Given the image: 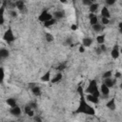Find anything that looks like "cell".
<instances>
[{
  "instance_id": "obj_10",
  "label": "cell",
  "mask_w": 122,
  "mask_h": 122,
  "mask_svg": "<svg viewBox=\"0 0 122 122\" xmlns=\"http://www.w3.org/2000/svg\"><path fill=\"white\" fill-rule=\"evenodd\" d=\"M89 19H90V24L92 26H94V25L98 24V18L94 13H90L89 14Z\"/></svg>"
},
{
  "instance_id": "obj_26",
  "label": "cell",
  "mask_w": 122,
  "mask_h": 122,
  "mask_svg": "<svg viewBox=\"0 0 122 122\" xmlns=\"http://www.w3.org/2000/svg\"><path fill=\"white\" fill-rule=\"evenodd\" d=\"M112 71H107L103 73V78L104 79H107V78H112Z\"/></svg>"
},
{
  "instance_id": "obj_46",
  "label": "cell",
  "mask_w": 122,
  "mask_h": 122,
  "mask_svg": "<svg viewBox=\"0 0 122 122\" xmlns=\"http://www.w3.org/2000/svg\"><path fill=\"white\" fill-rule=\"evenodd\" d=\"M10 122H13V121H10Z\"/></svg>"
},
{
  "instance_id": "obj_27",
  "label": "cell",
  "mask_w": 122,
  "mask_h": 122,
  "mask_svg": "<svg viewBox=\"0 0 122 122\" xmlns=\"http://www.w3.org/2000/svg\"><path fill=\"white\" fill-rule=\"evenodd\" d=\"M92 29H93V30H95V31H101L102 30H103V27H102V25L101 24H96V25H94V26H92Z\"/></svg>"
},
{
  "instance_id": "obj_40",
  "label": "cell",
  "mask_w": 122,
  "mask_h": 122,
  "mask_svg": "<svg viewBox=\"0 0 122 122\" xmlns=\"http://www.w3.org/2000/svg\"><path fill=\"white\" fill-rule=\"evenodd\" d=\"M66 44L71 46V45H72V44H71V38H67V40H66Z\"/></svg>"
},
{
  "instance_id": "obj_39",
  "label": "cell",
  "mask_w": 122,
  "mask_h": 122,
  "mask_svg": "<svg viewBox=\"0 0 122 122\" xmlns=\"http://www.w3.org/2000/svg\"><path fill=\"white\" fill-rule=\"evenodd\" d=\"M34 121L35 122H42V119L39 116H34Z\"/></svg>"
},
{
  "instance_id": "obj_29",
  "label": "cell",
  "mask_w": 122,
  "mask_h": 122,
  "mask_svg": "<svg viewBox=\"0 0 122 122\" xmlns=\"http://www.w3.org/2000/svg\"><path fill=\"white\" fill-rule=\"evenodd\" d=\"M92 3H93V2H92V1H90V0H83V1H82V4H83V5L89 6V7H90Z\"/></svg>"
},
{
  "instance_id": "obj_38",
  "label": "cell",
  "mask_w": 122,
  "mask_h": 122,
  "mask_svg": "<svg viewBox=\"0 0 122 122\" xmlns=\"http://www.w3.org/2000/svg\"><path fill=\"white\" fill-rule=\"evenodd\" d=\"M95 51H96V53H97V54L102 53V51H101V49H100V47H99V46H98V47L95 49Z\"/></svg>"
},
{
  "instance_id": "obj_30",
  "label": "cell",
  "mask_w": 122,
  "mask_h": 122,
  "mask_svg": "<svg viewBox=\"0 0 122 122\" xmlns=\"http://www.w3.org/2000/svg\"><path fill=\"white\" fill-rule=\"evenodd\" d=\"M101 22L103 25H108L110 23V19L108 18H104V17H101Z\"/></svg>"
},
{
  "instance_id": "obj_2",
  "label": "cell",
  "mask_w": 122,
  "mask_h": 122,
  "mask_svg": "<svg viewBox=\"0 0 122 122\" xmlns=\"http://www.w3.org/2000/svg\"><path fill=\"white\" fill-rule=\"evenodd\" d=\"M3 39H4V41H6L8 44H10V43H12V42L15 40V36H14L13 31H12V30H11L10 27H9L8 30L4 32V34H3Z\"/></svg>"
},
{
  "instance_id": "obj_15",
  "label": "cell",
  "mask_w": 122,
  "mask_h": 122,
  "mask_svg": "<svg viewBox=\"0 0 122 122\" xmlns=\"http://www.w3.org/2000/svg\"><path fill=\"white\" fill-rule=\"evenodd\" d=\"M92 44V39L90 37H84L82 40V45L86 48V47H90Z\"/></svg>"
},
{
  "instance_id": "obj_36",
  "label": "cell",
  "mask_w": 122,
  "mask_h": 122,
  "mask_svg": "<svg viewBox=\"0 0 122 122\" xmlns=\"http://www.w3.org/2000/svg\"><path fill=\"white\" fill-rule=\"evenodd\" d=\"M100 47V49H101V51H102V52H105L106 51H107V47L104 45V44H102V45H100L99 46Z\"/></svg>"
},
{
  "instance_id": "obj_21",
  "label": "cell",
  "mask_w": 122,
  "mask_h": 122,
  "mask_svg": "<svg viewBox=\"0 0 122 122\" xmlns=\"http://www.w3.org/2000/svg\"><path fill=\"white\" fill-rule=\"evenodd\" d=\"M9 55H10V51H9L7 49L2 48V49L0 50V57H1V58H7Z\"/></svg>"
},
{
  "instance_id": "obj_3",
  "label": "cell",
  "mask_w": 122,
  "mask_h": 122,
  "mask_svg": "<svg viewBox=\"0 0 122 122\" xmlns=\"http://www.w3.org/2000/svg\"><path fill=\"white\" fill-rule=\"evenodd\" d=\"M97 90H98L97 82H96V80L92 79V80H90L89 85H88V87H87L86 90H85V92L88 93V94H92V93H93L95 91H97Z\"/></svg>"
},
{
  "instance_id": "obj_25",
  "label": "cell",
  "mask_w": 122,
  "mask_h": 122,
  "mask_svg": "<svg viewBox=\"0 0 122 122\" xmlns=\"http://www.w3.org/2000/svg\"><path fill=\"white\" fill-rule=\"evenodd\" d=\"M45 39H46L47 42H52V41L54 40V37H53V35H52L51 33L46 32V33H45Z\"/></svg>"
},
{
  "instance_id": "obj_28",
  "label": "cell",
  "mask_w": 122,
  "mask_h": 122,
  "mask_svg": "<svg viewBox=\"0 0 122 122\" xmlns=\"http://www.w3.org/2000/svg\"><path fill=\"white\" fill-rule=\"evenodd\" d=\"M58 71H64L65 69H66V64L65 63H62V64H60L57 68H56Z\"/></svg>"
},
{
  "instance_id": "obj_20",
  "label": "cell",
  "mask_w": 122,
  "mask_h": 122,
  "mask_svg": "<svg viewBox=\"0 0 122 122\" xmlns=\"http://www.w3.org/2000/svg\"><path fill=\"white\" fill-rule=\"evenodd\" d=\"M14 7H16L19 10H23L25 9V3H24V1H21V0L16 1L14 3Z\"/></svg>"
},
{
  "instance_id": "obj_41",
  "label": "cell",
  "mask_w": 122,
  "mask_h": 122,
  "mask_svg": "<svg viewBox=\"0 0 122 122\" xmlns=\"http://www.w3.org/2000/svg\"><path fill=\"white\" fill-rule=\"evenodd\" d=\"M120 76H121V73L119 71H116L114 73V78H120Z\"/></svg>"
},
{
  "instance_id": "obj_6",
  "label": "cell",
  "mask_w": 122,
  "mask_h": 122,
  "mask_svg": "<svg viewBox=\"0 0 122 122\" xmlns=\"http://www.w3.org/2000/svg\"><path fill=\"white\" fill-rule=\"evenodd\" d=\"M10 112L12 115L18 117V116H20V114H21V109H20V107L15 106V107H12V108L10 109Z\"/></svg>"
},
{
  "instance_id": "obj_5",
  "label": "cell",
  "mask_w": 122,
  "mask_h": 122,
  "mask_svg": "<svg viewBox=\"0 0 122 122\" xmlns=\"http://www.w3.org/2000/svg\"><path fill=\"white\" fill-rule=\"evenodd\" d=\"M120 55V51H119V48H118V45H114V47L112 48V51H111V56L113 58V59H117Z\"/></svg>"
},
{
  "instance_id": "obj_44",
  "label": "cell",
  "mask_w": 122,
  "mask_h": 122,
  "mask_svg": "<svg viewBox=\"0 0 122 122\" xmlns=\"http://www.w3.org/2000/svg\"><path fill=\"white\" fill-rule=\"evenodd\" d=\"M86 122H92V121H86Z\"/></svg>"
},
{
  "instance_id": "obj_9",
  "label": "cell",
  "mask_w": 122,
  "mask_h": 122,
  "mask_svg": "<svg viewBox=\"0 0 122 122\" xmlns=\"http://www.w3.org/2000/svg\"><path fill=\"white\" fill-rule=\"evenodd\" d=\"M106 107H107L108 109H110L111 111H114V110L116 109V104H115V100H114V98L110 99V100L107 102Z\"/></svg>"
},
{
  "instance_id": "obj_17",
  "label": "cell",
  "mask_w": 122,
  "mask_h": 122,
  "mask_svg": "<svg viewBox=\"0 0 122 122\" xmlns=\"http://www.w3.org/2000/svg\"><path fill=\"white\" fill-rule=\"evenodd\" d=\"M104 84H105L107 87H109V88L111 89V88L113 87V85L115 84V80H113V79H112V78H107V79H104Z\"/></svg>"
},
{
  "instance_id": "obj_45",
  "label": "cell",
  "mask_w": 122,
  "mask_h": 122,
  "mask_svg": "<svg viewBox=\"0 0 122 122\" xmlns=\"http://www.w3.org/2000/svg\"><path fill=\"white\" fill-rule=\"evenodd\" d=\"M121 52H122V49H121Z\"/></svg>"
},
{
  "instance_id": "obj_7",
  "label": "cell",
  "mask_w": 122,
  "mask_h": 122,
  "mask_svg": "<svg viewBox=\"0 0 122 122\" xmlns=\"http://www.w3.org/2000/svg\"><path fill=\"white\" fill-rule=\"evenodd\" d=\"M86 100L91 102V103H92V104H98L99 103V98L95 97L92 94H87L86 95Z\"/></svg>"
},
{
  "instance_id": "obj_14",
  "label": "cell",
  "mask_w": 122,
  "mask_h": 122,
  "mask_svg": "<svg viewBox=\"0 0 122 122\" xmlns=\"http://www.w3.org/2000/svg\"><path fill=\"white\" fill-rule=\"evenodd\" d=\"M65 16V12L63 10H57V11H54L53 12V18L58 20V19H61Z\"/></svg>"
},
{
  "instance_id": "obj_33",
  "label": "cell",
  "mask_w": 122,
  "mask_h": 122,
  "mask_svg": "<svg viewBox=\"0 0 122 122\" xmlns=\"http://www.w3.org/2000/svg\"><path fill=\"white\" fill-rule=\"evenodd\" d=\"M78 51H79V52L84 53V51H85V47H84L83 45H80V46H79V48H78Z\"/></svg>"
},
{
  "instance_id": "obj_18",
  "label": "cell",
  "mask_w": 122,
  "mask_h": 122,
  "mask_svg": "<svg viewBox=\"0 0 122 122\" xmlns=\"http://www.w3.org/2000/svg\"><path fill=\"white\" fill-rule=\"evenodd\" d=\"M6 103L10 107V108H12V107H15V106H17V103H16V99L15 98H12V97H10V98H8L7 100H6Z\"/></svg>"
},
{
  "instance_id": "obj_37",
  "label": "cell",
  "mask_w": 122,
  "mask_h": 122,
  "mask_svg": "<svg viewBox=\"0 0 122 122\" xmlns=\"http://www.w3.org/2000/svg\"><path fill=\"white\" fill-rule=\"evenodd\" d=\"M78 29V26L76 25V24H72L71 26V30H76Z\"/></svg>"
},
{
  "instance_id": "obj_31",
  "label": "cell",
  "mask_w": 122,
  "mask_h": 122,
  "mask_svg": "<svg viewBox=\"0 0 122 122\" xmlns=\"http://www.w3.org/2000/svg\"><path fill=\"white\" fill-rule=\"evenodd\" d=\"M115 0H107L106 1V4L107 5H109V6H112V5H113V4H115Z\"/></svg>"
},
{
  "instance_id": "obj_8",
  "label": "cell",
  "mask_w": 122,
  "mask_h": 122,
  "mask_svg": "<svg viewBox=\"0 0 122 122\" xmlns=\"http://www.w3.org/2000/svg\"><path fill=\"white\" fill-rule=\"evenodd\" d=\"M100 92H101L104 96H108L109 93H110V88L107 87L104 83H102L101 86H100Z\"/></svg>"
},
{
  "instance_id": "obj_43",
  "label": "cell",
  "mask_w": 122,
  "mask_h": 122,
  "mask_svg": "<svg viewBox=\"0 0 122 122\" xmlns=\"http://www.w3.org/2000/svg\"><path fill=\"white\" fill-rule=\"evenodd\" d=\"M119 87H120V89H121V90H122V82H121V83H120V85H119Z\"/></svg>"
},
{
  "instance_id": "obj_12",
  "label": "cell",
  "mask_w": 122,
  "mask_h": 122,
  "mask_svg": "<svg viewBox=\"0 0 122 122\" xmlns=\"http://www.w3.org/2000/svg\"><path fill=\"white\" fill-rule=\"evenodd\" d=\"M41 81L42 82H49V81H51V71H46L42 76H41Z\"/></svg>"
},
{
  "instance_id": "obj_11",
  "label": "cell",
  "mask_w": 122,
  "mask_h": 122,
  "mask_svg": "<svg viewBox=\"0 0 122 122\" xmlns=\"http://www.w3.org/2000/svg\"><path fill=\"white\" fill-rule=\"evenodd\" d=\"M100 13H101V16L104 17V18L110 19V17H111V12H110V10H109V9L107 7H103Z\"/></svg>"
},
{
  "instance_id": "obj_32",
  "label": "cell",
  "mask_w": 122,
  "mask_h": 122,
  "mask_svg": "<svg viewBox=\"0 0 122 122\" xmlns=\"http://www.w3.org/2000/svg\"><path fill=\"white\" fill-rule=\"evenodd\" d=\"M100 93H101V92H99V89H98L97 91H95V92H94L92 93V95H94L95 97H97V98H99V97H100Z\"/></svg>"
},
{
  "instance_id": "obj_34",
  "label": "cell",
  "mask_w": 122,
  "mask_h": 122,
  "mask_svg": "<svg viewBox=\"0 0 122 122\" xmlns=\"http://www.w3.org/2000/svg\"><path fill=\"white\" fill-rule=\"evenodd\" d=\"M5 77V72H4V68H1V82H3Z\"/></svg>"
},
{
  "instance_id": "obj_22",
  "label": "cell",
  "mask_w": 122,
  "mask_h": 122,
  "mask_svg": "<svg viewBox=\"0 0 122 122\" xmlns=\"http://www.w3.org/2000/svg\"><path fill=\"white\" fill-rule=\"evenodd\" d=\"M97 9H98V4H97V3H92V4L89 7V10H90L91 13L95 12V11L97 10Z\"/></svg>"
},
{
  "instance_id": "obj_42",
  "label": "cell",
  "mask_w": 122,
  "mask_h": 122,
  "mask_svg": "<svg viewBox=\"0 0 122 122\" xmlns=\"http://www.w3.org/2000/svg\"><path fill=\"white\" fill-rule=\"evenodd\" d=\"M118 30H119V32L122 33V22H119V24H118Z\"/></svg>"
},
{
  "instance_id": "obj_13",
  "label": "cell",
  "mask_w": 122,
  "mask_h": 122,
  "mask_svg": "<svg viewBox=\"0 0 122 122\" xmlns=\"http://www.w3.org/2000/svg\"><path fill=\"white\" fill-rule=\"evenodd\" d=\"M24 112H26V114H27L28 116H33V114H34L33 109L30 107V104H29V105H27V106L24 108Z\"/></svg>"
},
{
  "instance_id": "obj_1",
  "label": "cell",
  "mask_w": 122,
  "mask_h": 122,
  "mask_svg": "<svg viewBox=\"0 0 122 122\" xmlns=\"http://www.w3.org/2000/svg\"><path fill=\"white\" fill-rule=\"evenodd\" d=\"M77 92L80 95V100H79V105H78L77 109L74 111V113H84V114H88V115H94L95 110L93 109V107L90 106L87 103L86 97L84 96V90L81 86H79L77 88Z\"/></svg>"
},
{
  "instance_id": "obj_24",
  "label": "cell",
  "mask_w": 122,
  "mask_h": 122,
  "mask_svg": "<svg viewBox=\"0 0 122 122\" xmlns=\"http://www.w3.org/2000/svg\"><path fill=\"white\" fill-rule=\"evenodd\" d=\"M96 42H97L99 45L104 44V42H105V35H104V34L97 35V36H96Z\"/></svg>"
},
{
  "instance_id": "obj_19",
  "label": "cell",
  "mask_w": 122,
  "mask_h": 122,
  "mask_svg": "<svg viewBox=\"0 0 122 122\" xmlns=\"http://www.w3.org/2000/svg\"><path fill=\"white\" fill-rule=\"evenodd\" d=\"M61 80H62V73L61 72H58V73L55 74V76H53V78H51V82L52 84H54V83H57V82H59Z\"/></svg>"
},
{
  "instance_id": "obj_16",
  "label": "cell",
  "mask_w": 122,
  "mask_h": 122,
  "mask_svg": "<svg viewBox=\"0 0 122 122\" xmlns=\"http://www.w3.org/2000/svg\"><path fill=\"white\" fill-rule=\"evenodd\" d=\"M30 90H31V92H32L35 96H40V95H41V89H40V87H38L37 85H35L34 87H32Z\"/></svg>"
},
{
  "instance_id": "obj_23",
  "label": "cell",
  "mask_w": 122,
  "mask_h": 122,
  "mask_svg": "<svg viewBox=\"0 0 122 122\" xmlns=\"http://www.w3.org/2000/svg\"><path fill=\"white\" fill-rule=\"evenodd\" d=\"M56 21H57L56 19L52 18V19H51V20H49V21H47V22L43 23V25H44V27H46V28H49V27H51V26L54 25V24L56 23Z\"/></svg>"
},
{
  "instance_id": "obj_4",
  "label": "cell",
  "mask_w": 122,
  "mask_h": 122,
  "mask_svg": "<svg viewBox=\"0 0 122 122\" xmlns=\"http://www.w3.org/2000/svg\"><path fill=\"white\" fill-rule=\"evenodd\" d=\"M51 19H52V14H51L48 11V10H44L41 12V14L38 16V20L40 22H43V23H45V22H47V21H49Z\"/></svg>"
},
{
  "instance_id": "obj_35",
  "label": "cell",
  "mask_w": 122,
  "mask_h": 122,
  "mask_svg": "<svg viewBox=\"0 0 122 122\" xmlns=\"http://www.w3.org/2000/svg\"><path fill=\"white\" fill-rule=\"evenodd\" d=\"M10 14L11 17H16V16H17V12H16L15 10H10Z\"/></svg>"
}]
</instances>
